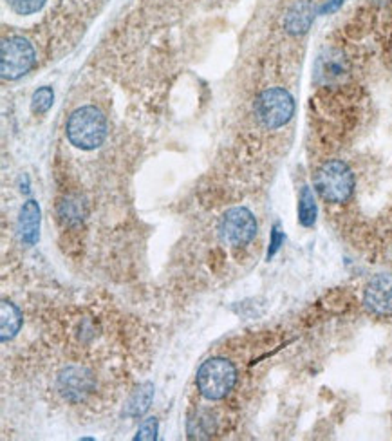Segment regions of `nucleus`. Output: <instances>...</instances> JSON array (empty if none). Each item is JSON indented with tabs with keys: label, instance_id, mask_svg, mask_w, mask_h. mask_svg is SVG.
Wrapping results in <instances>:
<instances>
[{
	"label": "nucleus",
	"instance_id": "15",
	"mask_svg": "<svg viewBox=\"0 0 392 441\" xmlns=\"http://www.w3.org/2000/svg\"><path fill=\"white\" fill-rule=\"evenodd\" d=\"M53 101H54V93L51 87H40V89H36L31 98L33 114H36V116L46 114L51 108V105H53Z\"/></svg>",
	"mask_w": 392,
	"mask_h": 441
},
{
	"label": "nucleus",
	"instance_id": "5",
	"mask_svg": "<svg viewBox=\"0 0 392 441\" xmlns=\"http://www.w3.org/2000/svg\"><path fill=\"white\" fill-rule=\"evenodd\" d=\"M35 49L22 36H11L2 42L0 71L6 80H19L35 66Z\"/></svg>",
	"mask_w": 392,
	"mask_h": 441
},
{
	"label": "nucleus",
	"instance_id": "6",
	"mask_svg": "<svg viewBox=\"0 0 392 441\" xmlns=\"http://www.w3.org/2000/svg\"><path fill=\"white\" fill-rule=\"evenodd\" d=\"M219 233L221 239L230 246H246L257 235V219L244 206L231 208L221 219Z\"/></svg>",
	"mask_w": 392,
	"mask_h": 441
},
{
	"label": "nucleus",
	"instance_id": "4",
	"mask_svg": "<svg viewBox=\"0 0 392 441\" xmlns=\"http://www.w3.org/2000/svg\"><path fill=\"white\" fill-rule=\"evenodd\" d=\"M255 114L266 128H281L289 123L295 114V100L282 87H271L258 94L255 101Z\"/></svg>",
	"mask_w": 392,
	"mask_h": 441
},
{
	"label": "nucleus",
	"instance_id": "1",
	"mask_svg": "<svg viewBox=\"0 0 392 441\" xmlns=\"http://www.w3.org/2000/svg\"><path fill=\"white\" fill-rule=\"evenodd\" d=\"M67 138L81 151H93L104 143L107 136V121L96 107H80L69 116L66 125Z\"/></svg>",
	"mask_w": 392,
	"mask_h": 441
},
{
	"label": "nucleus",
	"instance_id": "10",
	"mask_svg": "<svg viewBox=\"0 0 392 441\" xmlns=\"http://www.w3.org/2000/svg\"><path fill=\"white\" fill-rule=\"evenodd\" d=\"M346 74V60L340 53H329L326 56H320L318 66H316V78L323 83L338 80Z\"/></svg>",
	"mask_w": 392,
	"mask_h": 441
},
{
	"label": "nucleus",
	"instance_id": "9",
	"mask_svg": "<svg viewBox=\"0 0 392 441\" xmlns=\"http://www.w3.org/2000/svg\"><path fill=\"white\" fill-rule=\"evenodd\" d=\"M19 235L24 244L33 246L40 237V206L35 199L24 203L19 216Z\"/></svg>",
	"mask_w": 392,
	"mask_h": 441
},
{
	"label": "nucleus",
	"instance_id": "12",
	"mask_svg": "<svg viewBox=\"0 0 392 441\" xmlns=\"http://www.w3.org/2000/svg\"><path fill=\"white\" fill-rule=\"evenodd\" d=\"M313 20V9L308 2H300V4L293 6L289 9L288 16H286V29H288L291 35H300V33H306L311 26Z\"/></svg>",
	"mask_w": 392,
	"mask_h": 441
},
{
	"label": "nucleus",
	"instance_id": "14",
	"mask_svg": "<svg viewBox=\"0 0 392 441\" xmlns=\"http://www.w3.org/2000/svg\"><path fill=\"white\" fill-rule=\"evenodd\" d=\"M298 220H300V225L306 226V228H311V226L316 223V203H315V196H313L309 186H304L302 192H300Z\"/></svg>",
	"mask_w": 392,
	"mask_h": 441
},
{
	"label": "nucleus",
	"instance_id": "16",
	"mask_svg": "<svg viewBox=\"0 0 392 441\" xmlns=\"http://www.w3.org/2000/svg\"><path fill=\"white\" fill-rule=\"evenodd\" d=\"M8 4L16 15H33L42 9L46 0H8Z\"/></svg>",
	"mask_w": 392,
	"mask_h": 441
},
{
	"label": "nucleus",
	"instance_id": "18",
	"mask_svg": "<svg viewBox=\"0 0 392 441\" xmlns=\"http://www.w3.org/2000/svg\"><path fill=\"white\" fill-rule=\"evenodd\" d=\"M284 244V233H282L281 226L275 225L273 230H271V243H269V250H268V260L273 259L275 253L281 250V246Z\"/></svg>",
	"mask_w": 392,
	"mask_h": 441
},
{
	"label": "nucleus",
	"instance_id": "8",
	"mask_svg": "<svg viewBox=\"0 0 392 441\" xmlns=\"http://www.w3.org/2000/svg\"><path fill=\"white\" fill-rule=\"evenodd\" d=\"M58 387H60L66 398L78 402V400H84L89 392L93 391V378L85 369L67 368L60 372Z\"/></svg>",
	"mask_w": 392,
	"mask_h": 441
},
{
	"label": "nucleus",
	"instance_id": "11",
	"mask_svg": "<svg viewBox=\"0 0 392 441\" xmlns=\"http://www.w3.org/2000/svg\"><path fill=\"white\" fill-rule=\"evenodd\" d=\"M22 325V313L19 308L9 300H2L0 304V337L2 340L8 342L9 338L15 337Z\"/></svg>",
	"mask_w": 392,
	"mask_h": 441
},
{
	"label": "nucleus",
	"instance_id": "7",
	"mask_svg": "<svg viewBox=\"0 0 392 441\" xmlns=\"http://www.w3.org/2000/svg\"><path fill=\"white\" fill-rule=\"evenodd\" d=\"M363 304L374 315H392V275L380 273L369 280L363 293Z\"/></svg>",
	"mask_w": 392,
	"mask_h": 441
},
{
	"label": "nucleus",
	"instance_id": "17",
	"mask_svg": "<svg viewBox=\"0 0 392 441\" xmlns=\"http://www.w3.org/2000/svg\"><path fill=\"white\" fill-rule=\"evenodd\" d=\"M158 437V420L156 418H149L141 423L139 427L138 434H136V440L141 441H150Z\"/></svg>",
	"mask_w": 392,
	"mask_h": 441
},
{
	"label": "nucleus",
	"instance_id": "13",
	"mask_svg": "<svg viewBox=\"0 0 392 441\" xmlns=\"http://www.w3.org/2000/svg\"><path fill=\"white\" fill-rule=\"evenodd\" d=\"M152 398H154V385L150 382L141 383L132 396L129 398L127 403V416H132V418H139L150 409V403H152Z\"/></svg>",
	"mask_w": 392,
	"mask_h": 441
},
{
	"label": "nucleus",
	"instance_id": "2",
	"mask_svg": "<svg viewBox=\"0 0 392 441\" xmlns=\"http://www.w3.org/2000/svg\"><path fill=\"white\" fill-rule=\"evenodd\" d=\"M315 186L318 194L329 203H346L354 192V176L351 168L340 159L326 161L315 174Z\"/></svg>",
	"mask_w": 392,
	"mask_h": 441
},
{
	"label": "nucleus",
	"instance_id": "3",
	"mask_svg": "<svg viewBox=\"0 0 392 441\" xmlns=\"http://www.w3.org/2000/svg\"><path fill=\"white\" fill-rule=\"evenodd\" d=\"M237 382V369L226 358H210L199 368L197 389L206 400H223Z\"/></svg>",
	"mask_w": 392,
	"mask_h": 441
}]
</instances>
